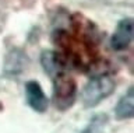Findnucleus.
Returning a JSON list of instances; mask_svg holds the SVG:
<instances>
[{"label":"nucleus","instance_id":"obj_1","mask_svg":"<svg viewBox=\"0 0 134 133\" xmlns=\"http://www.w3.org/2000/svg\"><path fill=\"white\" fill-rule=\"evenodd\" d=\"M116 81L108 74L94 77L85 84L81 94V101L85 108H95L98 107L103 99L109 98L115 93Z\"/></svg>","mask_w":134,"mask_h":133},{"label":"nucleus","instance_id":"obj_3","mask_svg":"<svg viewBox=\"0 0 134 133\" xmlns=\"http://www.w3.org/2000/svg\"><path fill=\"white\" fill-rule=\"evenodd\" d=\"M25 98H27V104L32 111L38 112V114H45L48 111L49 99L46 97L42 86L38 81L35 80L27 81V84H25Z\"/></svg>","mask_w":134,"mask_h":133},{"label":"nucleus","instance_id":"obj_4","mask_svg":"<svg viewBox=\"0 0 134 133\" xmlns=\"http://www.w3.org/2000/svg\"><path fill=\"white\" fill-rule=\"evenodd\" d=\"M133 32L134 25L131 18H123L117 24L115 32L110 38V48L116 52L124 51L129 48V45L133 41Z\"/></svg>","mask_w":134,"mask_h":133},{"label":"nucleus","instance_id":"obj_5","mask_svg":"<svg viewBox=\"0 0 134 133\" xmlns=\"http://www.w3.org/2000/svg\"><path fill=\"white\" fill-rule=\"evenodd\" d=\"M134 115V88L133 86L120 97L115 107V116L117 120H126L133 118Z\"/></svg>","mask_w":134,"mask_h":133},{"label":"nucleus","instance_id":"obj_2","mask_svg":"<svg viewBox=\"0 0 134 133\" xmlns=\"http://www.w3.org/2000/svg\"><path fill=\"white\" fill-rule=\"evenodd\" d=\"M77 98V81L66 72L53 76V97L52 101L56 109L64 112L74 105Z\"/></svg>","mask_w":134,"mask_h":133},{"label":"nucleus","instance_id":"obj_8","mask_svg":"<svg viewBox=\"0 0 134 133\" xmlns=\"http://www.w3.org/2000/svg\"><path fill=\"white\" fill-rule=\"evenodd\" d=\"M109 125V116L106 114H96L91 118L90 123L84 127L81 133H106Z\"/></svg>","mask_w":134,"mask_h":133},{"label":"nucleus","instance_id":"obj_7","mask_svg":"<svg viewBox=\"0 0 134 133\" xmlns=\"http://www.w3.org/2000/svg\"><path fill=\"white\" fill-rule=\"evenodd\" d=\"M27 55H24L18 49H14L11 53L7 55L6 59V66H4V73L7 76H15V74L21 73L27 67Z\"/></svg>","mask_w":134,"mask_h":133},{"label":"nucleus","instance_id":"obj_6","mask_svg":"<svg viewBox=\"0 0 134 133\" xmlns=\"http://www.w3.org/2000/svg\"><path fill=\"white\" fill-rule=\"evenodd\" d=\"M41 63H42L43 70L48 74H50V76H54V74H57L60 72H64V69H66L62 57L54 51H43L42 52Z\"/></svg>","mask_w":134,"mask_h":133}]
</instances>
